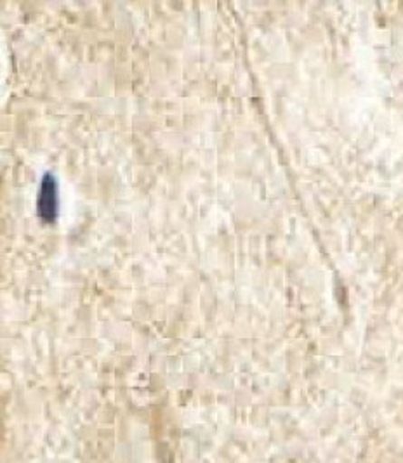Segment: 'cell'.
Segmentation results:
<instances>
[{
	"label": "cell",
	"instance_id": "1",
	"mask_svg": "<svg viewBox=\"0 0 403 463\" xmlns=\"http://www.w3.org/2000/svg\"><path fill=\"white\" fill-rule=\"evenodd\" d=\"M58 207H60V198H58V183L54 175L45 174L41 184V193L37 198V212L39 217L43 222L51 224L58 217Z\"/></svg>",
	"mask_w": 403,
	"mask_h": 463
}]
</instances>
